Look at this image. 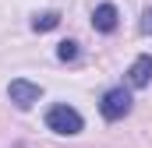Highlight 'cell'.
Instances as JSON below:
<instances>
[{
	"label": "cell",
	"mask_w": 152,
	"mask_h": 148,
	"mask_svg": "<svg viewBox=\"0 0 152 148\" xmlns=\"http://www.w3.org/2000/svg\"><path fill=\"white\" fill-rule=\"evenodd\" d=\"M7 95H11V102H14L18 110H28L32 102H39L42 88L32 85V81H25V78H14V81H11V88H7Z\"/></svg>",
	"instance_id": "3957f363"
},
{
	"label": "cell",
	"mask_w": 152,
	"mask_h": 148,
	"mask_svg": "<svg viewBox=\"0 0 152 148\" xmlns=\"http://www.w3.org/2000/svg\"><path fill=\"white\" fill-rule=\"evenodd\" d=\"M46 127L57 131V134H78L81 131V116L71 106H53V110L46 113Z\"/></svg>",
	"instance_id": "6da1fadb"
},
{
	"label": "cell",
	"mask_w": 152,
	"mask_h": 148,
	"mask_svg": "<svg viewBox=\"0 0 152 148\" xmlns=\"http://www.w3.org/2000/svg\"><path fill=\"white\" fill-rule=\"evenodd\" d=\"M142 32H152V7L145 11V18H142Z\"/></svg>",
	"instance_id": "ba28073f"
},
{
	"label": "cell",
	"mask_w": 152,
	"mask_h": 148,
	"mask_svg": "<svg viewBox=\"0 0 152 148\" xmlns=\"http://www.w3.org/2000/svg\"><path fill=\"white\" fill-rule=\"evenodd\" d=\"M149 81H152V57H138L127 67V85L131 88H145Z\"/></svg>",
	"instance_id": "277c9868"
},
{
	"label": "cell",
	"mask_w": 152,
	"mask_h": 148,
	"mask_svg": "<svg viewBox=\"0 0 152 148\" xmlns=\"http://www.w3.org/2000/svg\"><path fill=\"white\" fill-rule=\"evenodd\" d=\"M57 25H60V14H57V11H46V14H36V18H32V28H36V32H50V28H57Z\"/></svg>",
	"instance_id": "8992f818"
},
{
	"label": "cell",
	"mask_w": 152,
	"mask_h": 148,
	"mask_svg": "<svg viewBox=\"0 0 152 148\" xmlns=\"http://www.w3.org/2000/svg\"><path fill=\"white\" fill-rule=\"evenodd\" d=\"M57 57H60L64 64H67V60H75V57H78V42H71V39H67V42H60V46H57Z\"/></svg>",
	"instance_id": "52a82bcc"
},
{
	"label": "cell",
	"mask_w": 152,
	"mask_h": 148,
	"mask_svg": "<svg viewBox=\"0 0 152 148\" xmlns=\"http://www.w3.org/2000/svg\"><path fill=\"white\" fill-rule=\"evenodd\" d=\"M99 110H103L106 120H120V116H127V113H131V92H127V88H110V92L103 95Z\"/></svg>",
	"instance_id": "7a4b0ae2"
},
{
	"label": "cell",
	"mask_w": 152,
	"mask_h": 148,
	"mask_svg": "<svg viewBox=\"0 0 152 148\" xmlns=\"http://www.w3.org/2000/svg\"><path fill=\"white\" fill-rule=\"evenodd\" d=\"M92 28L96 32H113L117 28V7L113 4H99L92 11Z\"/></svg>",
	"instance_id": "5b68a950"
}]
</instances>
